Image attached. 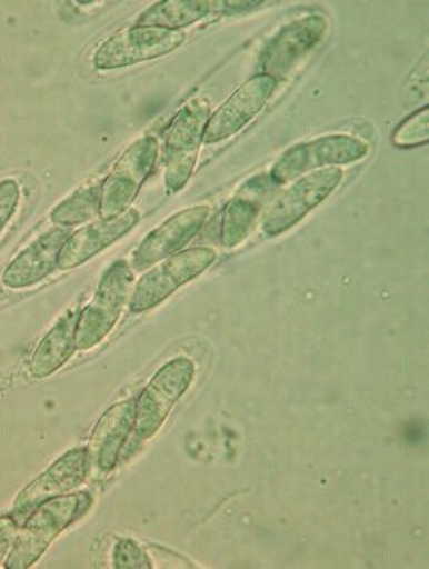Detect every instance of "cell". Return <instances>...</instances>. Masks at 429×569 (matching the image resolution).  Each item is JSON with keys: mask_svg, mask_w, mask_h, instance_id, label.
Returning <instances> with one entry per match:
<instances>
[{"mask_svg": "<svg viewBox=\"0 0 429 569\" xmlns=\"http://www.w3.org/2000/svg\"><path fill=\"white\" fill-rule=\"evenodd\" d=\"M113 568L116 569H150L153 568L150 555L140 543L131 539H121L113 547Z\"/></svg>", "mask_w": 429, "mask_h": 569, "instance_id": "obj_22", "label": "cell"}, {"mask_svg": "<svg viewBox=\"0 0 429 569\" xmlns=\"http://www.w3.org/2000/svg\"><path fill=\"white\" fill-rule=\"evenodd\" d=\"M369 147L361 139L346 134L323 136L315 141L299 142L289 148L271 170V179L282 186L305 173L328 167L350 166L362 160Z\"/></svg>", "mask_w": 429, "mask_h": 569, "instance_id": "obj_6", "label": "cell"}, {"mask_svg": "<svg viewBox=\"0 0 429 569\" xmlns=\"http://www.w3.org/2000/svg\"><path fill=\"white\" fill-rule=\"evenodd\" d=\"M91 502L93 498L88 492H69L38 506L19 528L6 568L27 569L33 566L69 525L87 513Z\"/></svg>", "mask_w": 429, "mask_h": 569, "instance_id": "obj_1", "label": "cell"}, {"mask_svg": "<svg viewBox=\"0 0 429 569\" xmlns=\"http://www.w3.org/2000/svg\"><path fill=\"white\" fill-rule=\"evenodd\" d=\"M138 223H140V211L129 208L119 217L94 221L91 226L83 227L66 240L57 268L68 271L81 267L103 249L110 248L116 240L131 232Z\"/></svg>", "mask_w": 429, "mask_h": 569, "instance_id": "obj_13", "label": "cell"}, {"mask_svg": "<svg viewBox=\"0 0 429 569\" xmlns=\"http://www.w3.org/2000/svg\"><path fill=\"white\" fill-rule=\"evenodd\" d=\"M78 319H80V312L69 311L40 341L30 363L33 378H49L71 359L76 350Z\"/></svg>", "mask_w": 429, "mask_h": 569, "instance_id": "obj_18", "label": "cell"}, {"mask_svg": "<svg viewBox=\"0 0 429 569\" xmlns=\"http://www.w3.org/2000/svg\"><path fill=\"white\" fill-rule=\"evenodd\" d=\"M276 88L277 81L270 76L258 74L249 79L248 83L242 84L213 116H210L203 134L204 144H214L238 134L267 106Z\"/></svg>", "mask_w": 429, "mask_h": 569, "instance_id": "obj_12", "label": "cell"}, {"mask_svg": "<svg viewBox=\"0 0 429 569\" xmlns=\"http://www.w3.org/2000/svg\"><path fill=\"white\" fill-rule=\"evenodd\" d=\"M428 119L429 109L428 107H422L419 112L409 117V119L397 129L396 134H393V144L400 148L421 147V144H426L429 139Z\"/></svg>", "mask_w": 429, "mask_h": 569, "instance_id": "obj_21", "label": "cell"}, {"mask_svg": "<svg viewBox=\"0 0 429 569\" xmlns=\"http://www.w3.org/2000/svg\"><path fill=\"white\" fill-rule=\"evenodd\" d=\"M279 184L270 173H260L249 179L238 194L230 199L222 214L220 242L223 248H236L251 232L261 210Z\"/></svg>", "mask_w": 429, "mask_h": 569, "instance_id": "obj_15", "label": "cell"}, {"mask_svg": "<svg viewBox=\"0 0 429 569\" xmlns=\"http://www.w3.org/2000/svg\"><path fill=\"white\" fill-rule=\"evenodd\" d=\"M197 366L188 357L169 360L157 371L143 393L136 400L134 432L150 439L160 431L173 405L189 390Z\"/></svg>", "mask_w": 429, "mask_h": 569, "instance_id": "obj_4", "label": "cell"}, {"mask_svg": "<svg viewBox=\"0 0 429 569\" xmlns=\"http://www.w3.org/2000/svg\"><path fill=\"white\" fill-rule=\"evenodd\" d=\"M210 210L208 207H192L172 214L159 229L148 233L136 249L132 270L147 271L154 264L172 258L191 242L203 229Z\"/></svg>", "mask_w": 429, "mask_h": 569, "instance_id": "obj_11", "label": "cell"}, {"mask_svg": "<svg viewBox=\"0 0 429 569\" xmlns=\"http://www.w3.org/2000/svg\"><path fill=\"white\" fill-rule=\"evenodd\" d=\"M208 120H210V101L203 98L189 101L167 129V161L198 158Z\"/></svg>", "mask_w": 429, "mask_h": 569, "instance_id": "obj_17", "label": "cell"}, {"mask_svg": "<svg viewBox=\"0 0 429 569\" xmlns=\"http://www.w3.org/2000/svg\"><path fill=\"white\" fill-rule=\"evenodd\" d=\"M18 532L19 523L16 521V518H0V565L8 561L9 555H11L12 551V547H14Z\"/></svg>", "mask_w": 429, "mask_h": 569, "instance_id": "obj_24", "label": "cell"}, {"mask_svg": "<svg viewBox=\"0 0 429 569\" xmlns=\"http://www.w3.org/2000/svg\"><path fill=\"white\" fill-rule=\"evenodd\" d=\"M100 194H102V186L81 189V191L72 194L71 198L62 201L61 204L52 211L50 218H52L57 227H64V229L87 223L91 218L99 214Z\"/></svg>", "mask_w": 429, "mask_h": 569, "instance_id": "obj_20", "label": "cell"}, {"mask_svg": "<svg viewBox=\"0 0 429 569\" xmlns=\"http://www.w3.org/2000/svg\"><path fill=\"white\" fill-rule=\"evenodd\" d=\"M325 16L309 14L283 27L261 50L258 59L260 74L282 79L296 68L299 60L311 52L327 33Z\"/></svg>", "mask_w": 429, "mask_h": 569, "instance_id": "obj_9", "label": "cell"}, {"mask_svg": "<svg viewBox=\"0 0 429 569\" xmlns=\"http://www.w3.org/2000/svg\"><path fill=\"white\" fill-rule=\"evenodd\" d=\"M217 252L211 248H191L159 262L136 283L129 297V311L147 312L169 299L182 284L200 277L213 264Z\"/></svg>", "mask_w": 429, "mask_h": 569, "instance_id": "obj_5", "label": "cell"}, {"mask_svg": "<svg viewBox=\"0 0 429 569\" xmlns=\"http://www.w3.org/2000/svg\"><path fill=\"white\" fill-rule=\"evenodd\" d=\"M69 237L71 233L64 227L42 233L9 262L2 274V284L12 290L27 289L52 274Z\"/></svg>", "mask_w": 429, "mask_h": 569, "instance_id": "obj_14", "label": "cell"}, {"mask_svg": "<svg viewBox=\"0 0 429 569\" xmlns=\"http://www.w3.org/2000/svg\"><path fill=\"white\" fill-rule=\"evenodd\" d=\"M210 9L211 2L207 0H163L148 8L136 21V27L179 30L203 19Z\"/></svg>", "mask_w": 429, "mask_h": 569, "instance_id": "obj_19", "label": "cell"}, {"mask_svg": "<svg viewBox=\"0 0 429 569\" xmlns=\"http://www.w3.org/2000/svg\"><path fill=\"white\" fill-rule=\"evenodd\" d=\"M184 42L186 34L181 30L132 27L106 40L94 52L93 64L100 71L129 68L169 56Z\"/></svg>", "mask_w": 429, "mask_h": 569, "instance_id": "obj_7", "label": "cell"}, {"mask_svg": "<svg viewBox=\"0 0 429 569\" xmlns=\"http://www.w3.org/2000/svg\"><path fill=\"white\" fill-rule=\"evenodd\" d=\"M159 153V141L154 136H143L124 151L110 176L103 180L99 210L102 220L119 217L131 208L153 172Z\"/></svg>", "mask_w": 429, "mask_h": 569, "instance_id": "obj_3", "label": "cell"}, {"mask_svg": "<svg viewBox=\"0 0 429 569\" xmlns=\"http://www.w3.org/2000/svg\"><path fill=\"white\" fill-rule=\"evenodd\" d=\"M88 472H90V460H88L87 448H74L62 455L42 476H38L33 482L24 487L23 491L19 492L12 506L16 521L19 523V518L30 517L31 511L37 510L43 502L69 495L83 486Z\"/></svg>", "mask_w": 429, "mask_h": 569, "instance_id": "obj_10", "label": "cell"}, {"mask_svg": "<svg viewBox=\"0 0 429 569\" xmlns=\"http://www.w3.org/2000/svg\"><path fill=\"white\" fill-rule=\"evenodd\" d=\"M136 400L113 405L94 426L88 445V460L99 472L109 473L119 460L129 432L134 429Z\"/></svg>", "mask_w": 429, "mask_h": 569, "instance_id": "obj_16", "label": "cell"}, {"mask_svg": "<svg viewBox=\"0 0 429 569\" xmlns=\"http://www.w3.org/2000/svg\"><path fill=\"white\" fill-rule=\"evenodd\" d=\"M223 8H226V14H233V12H246L252 11V9H258L263 6V2L257 0V2H222Z\"/></svg>", "mask_w": 429, "mask_h": 569, "instance_id": "obj_25", "label": "cell"}, {"mask_svg": "<svg viewBox=\"0 0 429 569\" xmlns=\"http://www.w3.org/2000/svg\"><path fill=\"white\" fill-rule=\"evenodd\" d=\"M342 177L340 167H328L306 173L273 202L265 220L263 232L268 237H276L298 226L309 211L320 207L321 202L336 191L337 186L342 182Z\"/></svg>", "mask_w": 429, "mask_h": 569, "instance_id": "obj_8", "label": "cell"}, {"mask_svg": "<svg viewBox=\"0 0 429 569\" xmlns=\"http://www.w3.org/2000/svg\"><path fill=\"white\" fill-rule=\"evenodd\" d=\"M19 186L12 179L0 180V232L14 217L19 204Z\"/></svg>", "mask_w": 429, "mask_h": 569, "instance_id": "obj_23", "label": "cell"}, {"mask_svg": "<svg viewBox=\"0 0 429 569\" xmlns=\"http://www.w3.org/2000/svg\"><path fill=\"white\" fill-rule=\"evenodd\" d=\"M134 273L128 262H113L106 271L99 289L87 308L80 312L78 328H76V350L93 349L100 341L106 340L107 335L113 330L117 321L121 319L126 302L129 300Z\"/></svg>", "mask_w": 429, "mask_h": 569, "instance_id": "obj_2", "label": "cell"}]
</instances>
